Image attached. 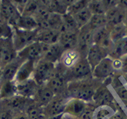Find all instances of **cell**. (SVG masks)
I'll use <instances>...</instances> for the list:
<instances>
[{
  "mask_svg": "<svg viewBox=\"0 0 127 119\" xmlns=\"http://www.w3.org/2000/svg\"><path fill=\"white\" fill-rule=\"evenodd\" d=\"M49 45L35 41L18 52V58L22 61L32 60L35 63L42 60Z\"/></svg>",
  "mask_w": 127,
  "mask_h": 119,
  "instance_id": "cell-1",
  "label": "cell"
},
{
  "mask_svg": "<svg viewBox=\"0 0 127 119\" xmlns=\"http://www.w3.org/2000/svg\"><path fill=\"white\" fill-rule=\"evenodd\" d=\"M37 30L27 31L21 29L13 28L11 40L15 50L18 52L30 44L35 42V40L37 41L38 33Z\"/></svg>",
  "mask_w": 127,
  "mask_h": 119,
  "instance_id": "cell-2",
  "label": "cell"
},
{
  "mask_svg": "<svg viewBox=\"0 0 127 119\" xmlns=\"http://www.w3.org/2000/svg\"><path fill=\"white\" fill-rule=\"evenodd\" d=\"M21 16L13 1H1L0 22L6 23L13 28L15 26L18 19Z\"/></svg>",
  "mask_w": 127,
  "mask_h": 119,
  "instance_id": "cell-3",
  "label": "cell"
},
{
  "mask_svg": "<svg viewBox=\"0 0 127 119\" xmlns=\"http://www.w3.org/2000/svg\"><path fill=\"white\" fill-rule=\"evenodd\" d=\"M34 80L37 84H43L54 76V64L42 59L36 63L34 68Z\"/></svg>",
  "mask_w": 127,
  "mask_h": 119,
  "instance_id": "cell-4",
  "label": "cell"
},
{
  "mask_svg": "<svg viewBox=\"0 0 127 119\" xmlns=\"http://www.w3.org/2000/svg\"><path fill=\"white\" fill-rule=\"evenodd\" d=\"M18 57V52L13 46L11 38L1 40V70Z\"/></svg>",
  "mask_w": 127,
  "mask_h": 119,
  "instance_id": "cell-5",
  "label": "cell"
},
{
  "mask_svg": "<svg viewBox=\"0 0 127 119\" xmlns=\"http://www.w3.org/2000/svg\"><path fill=\"white\" fill-rule=\"evenodd\" d=\"M69 92L70 96L82 101H88L92 100L94 97V91L90 85L86 84H76L75 85H70Z\"/></svg>",
  "mask_w": 127,
  "mask_h": 119,
  "instance_id": "cell-6",
  "label": "cell"
},
{
  "mask_svg": "<svg viewBox=\"0 0 127 119\" xmlns=\"http://www.w3.org/2000/svg\"><path fill=\"white\" fill-rule=\"evenodd\" d=\"M93 44L102 48L105 50L113 47L112 44L114 45V43L111 40L110 31L106 27H102L94 31Z\"/></svg>",
  "mask_w": 127,
  "mask_h": 119,
  "instance_id": "cell-7",
  "label": "cell"
},
{
  "mask_svg": "<svg viewBox=\"0 0 127 119\" xmlns=\"http://www.w3.org/2000/svg\"><path fill=\"white\" fill-rule=\"evenodd\" d=\"M114 70L112 60L106 57L95 66L92 74L94 78L102 79L111 75L114 72Z\"/></svg>",
  "mask_w": 127,
  "mask_h": 119,
  "instance_id": "cell-8",
  "label": "cell"
},
{
  "mask_svg": "<svg viewBox=\"0 0 127 119\" xmlns=\"http://www.w3.org/2000/svg\"><path fill=\"white\" fill-rule=\"evenodd\" d=\"M81 30L78 31V47L79 52L84 51H87L92 44H93V33L94 31L90 28L88 25H86L82 27ZM87 54V53H86Z\"/></svg>",
  "mask_w": 127,
  "mask_h": 119,
  "instance_id": "cell-9",
  "label": "cell"
},
{
  "mask_svg": "<svg viewBox=\"0 0 127 119\" xmlns=\"http://www.w3.org/2000/svg\"><path fill=\"white\" fill-rule=\"evenodd\" d=\"M106 51L102 48L93 44L89 48L87 54H86V60L90 64L92 68V72L95 66L100 62L102 60L106 58Z\"/></svg>",
  "mask_w": 127,
  "mask_h": 119,
  "instance_id": "cell-10",
  "label": "cell"
},
{
  "mask_svg": "<svg viewBox=\"0 0 127 119\" xmlns=\"http://www.w3.org/2000/svg\"><path fill=\"white\" fill-rule=\"evenodd\" d=\"M23 62H24L23 61L17 57L14 61L7 64L6 66H5L1 72L0 82L14 81L18 70Z\"/></svg>",
  "mask_w": 127,
  "mask_h": 119,
  "instance_id": "cell-11",
  "label": "cell"
},
{
  "mask_svg": "<svg viewBox=\"0 0 127 119\" xmlns=\"http://www.w3.org/2000/svg\"><path fill=\"white\" fill-rule=\"evenodd\" d=\"M15 88L16 94L25 98L35 96L37 90V83L34 80L30 78L25 81L15 83Z\"/></svg>",
  "mask_w": 127,
  "mask_h": 119,
  "instance_id": "cell-12",
  "label": "cell"
},
{
  "mask_svg": "<svg viewBox=\"0 0 127 119\" xmlns=\"http://www.w3.org/2000/svg\"><path fill=\"white\" fill-rule=\"evenodd\" d=\"M71 74L76 79H82L92 74V68L86 58L78 60L72 67Z\"/></svg>",
  "mask_w": 127,
  "mask_h": 119,
  "instance_id": "cell-13",
  "label": "cell"
},
{
  "mask_svg": "<svg viewBox=\"0 0 127 119\" xmlns=\"http://www.w3.org/2000/svg\"><path fill=\"white\" fill-rule=\"evenodd\" d=\"M78 32L65 31L62 32L60 35L58 44L64 50H73L78 45Z\"/></svg>",
  "mask_w": 127,
  "mask_h": 119,
  "instance_id": "cell-14",
  "label": "cell"
},
{
  "mask_svg": "<svg viewBox=\"0 0 127 119\" xmlns=\"http://www.w3.org/2000/svg\"><path fill=\"white\" fill-rule=\"evenodd\" d=\"M73 1H42L51 13L61 16L67 13L68 6L72 4Z\"/></svg>",
  "mask_w": 127,
  "mask_h": 119,
  "instance_id": "cell-15",
  "label": "cell"
},
{
  "mask_svg": "<svg viewBox=\"0 0 127 119\" xmlns=\"http://www.w3.org/2000/svg\"><path fill=\"white\" fill-rule=\"evenodd\" d=\"M35 62L32 60H26L23 62L15 76L14 82L15 83L25 81L30 79V76L35 68Z\"/></svg>",
  "mask_w": 127,
  "mask_h": 119,
  "instance_id": "cell-16",
  "label": "cell"
},
{
  "mask_svg": "<svg viewBox=\"0 0 127 119\" xmlns=\"http://www.w3.org/2000/svg\"><path fill=\"white\" fill-rule=\"evenodd\" d=\"M60 34V31L53 29L41 31L40 33H37V41L47 45H52L58 43Z\"/></svg>",
  "mask_w": 127,
  "mask_h": 119,
  "instance_id": "cell-17",
  "label": "cell"
},
{
  "mask_svg": "<svg viewBox=\"0 0 127 119\" xmlns=\"http://www.w3.org/2000/svg\"><path fill=\"white\" fill-rule=\"evenodd\" d=\"M105 16L107 24L112 26L123 24L125 18V15L122 10L116 7L108 9L105 13Z\"/></svg>",
  "mask_w": 127,
  "mask_h": 119,
  "instance_id": "cell-18",
  "label": "cell"
},
{
  "mask_svg": "<svg viewBox=\"0 0 127 119\" xmlns=\"http://www.w3.org/2000/svg\"><path fill=\"white\" fill-rule=\"evenodd\" d=\"M63 52V48L58 43L49 45L43 56V59L54 64L60 58H62Z\"/></svg>",
  "mask_w": 127,
  "mask_h": 119,
  "instance_id": "cell-19",
  "label": "cell"
},
{
  "mask_svg": "<svg viewBox=\"0 0 127 119\" xmlns=\"http://www.w3.org/2000/svg\"><path fill=\"white\" fill-rule=\"evenodd\" d=\"M1 100L4 102L5 105L7 108V109L12 112L13 110L14 111L22 110L24 108L26 103V98L18 94H15V96L7 99Z\"/></svg>",
  "mask_w": 127,
  "mask_h": 119,
  "instance_id": "cell-20",
  "label": "cell"
},
{
  "mask_svg": "<svg viewBox=\"0 0 127 119\" xmlns=\"http://www.w3.org/2000/svg\"><path fill=\"white\" fill-rule=\"evenodd\" d=\"M13 28L21 29L27 31H34L37 30V24L33 16H21L18 19L15 26Z\"/></svg>",
  "mask_w": 127,
  "mask_h": 119,
  "instance_id": "cell-21",
  "label": "cell"
},
{
  "mask_svg": "<svg viewBox=\"0 0 127 119\" xmlns=\"http://www.w3.org/2000/svg\"><path fill=\"white\" fill-rule=\"evenodd\" d=\"M35 96V100H37L39 106H47L54 97V93L48 86H44L37 90Z\"/></svg>",
  "mask_w": 127,
  "mask_h": 119,
  "instance_id": "cell-22",
  "label": "cell"
},
{
  "mask_svg": "<svg viewBox=\"0 0 127 119\" xmlns=\"http://www.w3.org/2000/svg\"><path fill=\"white\" fill-rule=\"evenodd\" d=\"M65 84H66L65 78L61 74H54L52 77L49 80L47 86L55 94L62 92Z\"/></svg>",
  "mask_w": 127,
  "mask_h": 119,
  "instance_id": "cell-23",
  "label": "cell"
},
{
  "mask_svg": "<svg viewBox=\"0 0 127 119\" xmlns=\"http://www.w3.org/2000/svg\"><path fill=\"white\" fill-rule=\"evenodd\" d=\"M16 94L15 82H0V100H5Z\"/></svg>",
  "mask_w": 127,
  "mask_h": 119,
  "instance_id": "cell-24",
  "label": "cell"
},
{
  "mask_svg": "<svg viewBox=\"0 0 127 119\" xmlns=\"http://www.w3.org/2000/svg\"><path fill=\"white\" fill-rule=\"evenodd\" d=\"M66 104L64 102L63 100L54 99L47 105L46 112L50 115V117H55L61 115L65 110Z\"/></svg>",
  "mask_w": 127,
  "mask_h": 119,
  "instance_id": "cell-25",
  "label": "cell"
},
{
  "mask_svg": "<svg viewBox=\"0 0 127 119\" xmlns=\"http://www.w3.org/2000/svg\"><path fill=\"white\" fill-rule=\"evenodd\" d=\"M79 29L78 25L75 22L72 16L68 13H66L62 16V24L60 31H71V32H78Z\"/></svg>",
  "mask_w": 127,
  "mask_h": 119,
  "instance_id": "cell-26",
  "label": "cell"
},
{
  "mask_svg": "<svg viewBox=\"0 0 127 119\" xmlns=\"http://www.w3.org/2000/svg\"><path fill=\"white\" fill-rule=\"evenodd\" d=\"M72 16L79 29H81L82 27L88 24L92 16V13L88 9V7H86Z\"/></svg>",
  "mask_w": 127,
  "mask_h": 119,
  "instance_id": "cell-27",
  "label": "cell"
},
{
  "mask_svg": "<svg viewBox=\"0 0 127 119\" xmlns=\"http://www.w3.org/2000/svg\"><path fill=\"white\" fill-rule=\"evenodd\" d=\"M127 54V37L122 38L115 43L112 47V55L116 58L123 57Z\"/></svg>",
  "mask_w": 127,
  "mask_h": 119,
  "instance_id": "cell-28",
  "label": "cell"
},
{
  "mask_svg": "<svg viewBox=\"0 0 127 119\" xmlns=\"http://www.w3.org/2000/svg\"><path fill=\"white\" fill-rule=\"evenodd\" d=\"M66 108L68 113H71L72 115H80L84 113L85 110V106L83 101L80 100L73 99L66 104L65 109Z\"/></svg>",
  "mask_w": 127,
  "mask_h": 119,
  "instance_id": "cell-29",
  "label": "cell"
},
{
  "mask_svg": "<svg viewBox=\"0 0 127 119\" xmlns=\"http://www.w3.org/2000/svg\"><path fill=\"white\" fill-rule=\"evenodd\" d=\"M107 24L105 14L102 15H92L88 22V26L92 31H95L98 29L106 26Z\"/></svg>",
  "mask_w": 127,
  "mask_h": 119,
  "instance_id": "cell-30",
  "label": "cell"
},
{
  "mask_svg": "<svg viewBox=\"0 0 127 119\" xmlns=\"http://www.w3.org/2000/svg\"><path fill=\"white\" fill-rule=\"evenodd\" d=\"M88 8L92 15H102L105 14L108 9L103 1H89Z\"/></svg>",
  "mask_w": 127,
  "mask_h": 119,
  "instance_id": "cell-31",
  "label": "cell"
},
{
  "mask_svg": "<svg viewBox=\"0 0 127 119\" xmlns=\"http://www.w3.org/2000/svg\"><path fill=\"white\" fill-rule=\"evenodd\" d=\"M113 29L111 31H110V38L113 43L120 40L122 38L126 37L127 30L126 28L123 24L113 26Z\"/></svg>",
  "mask_w": 127,
  "mask_h": 119,
  "instance_id": "cell-32",
  "label": "cell"
},
{
  "mask_svg": "<svg viewBox=\"0 0 127 119\" xmlns=\"http://www.w3.org/2000/svg\"><path fill=\"white\" fill-rule=\"evenodd\" d=\"M79 53L77 51L70 50L66 52V53L62 54V58L64 64L66 66H71L74 65L78 61Z\"/></svg>",
  "mask_w": 127,
  "mask_h": 119,
  "instance_id": "cell-33",
  "label": "cell"
},
{
  "mask_svg": "<svg viewBox=\"0 0 127 119\" xmlns=\"http://www.w3.org/2000/svg\"><path fill=\"white\" fill-rule=\"evenodd\" d=\"M93 98L100 105H106L111 101L112 96L108 91L103 90L96 93V94H94Z\"/></svg>",
  "mask_w": 127,
  "mask_h": 119,
  "instance_id": "cell-34",
  "label": "cell"
},
{
  "mask_svg": "<svg viewBox=\"0 0 127 119\" xmlns=\"http://www.w3.org/2000/svg\"><path fill=\"white\" fill-rule=\"evenodd\" d=\"M88 2L87 1H73L71 5H70L68 7L67 13L70 14L71 16H74V14L81 11L82 9L85 8L88 6Z\"/></svg>",
  "mask_w": 127,
  "mask_h": 119,
  "instance_id": "cell-35",
  "label": "cell"
},
{
  "mask_svg": "<svg viewBox=\"0 0 127 119\" xmlns=\"http://www.w3.org/2000/svg\"><path fill=\"white\" fill-rule=\"evenodd\" d=\"M39 3L40 1H28L22 16L33 17L38 8Z\"/></svg>",
  "mask_w": 127,
  "mask_h": 119,
  "instance_id": "cell-36",
  "label": "cell"
},
{
  "mask_svg": "<svg viewBox=\"0 0 127 119\" xmlns=\"http://www.w3.org/2000/svg\"><path fill=\"white\" fill-rule=\"evenodd\" d=\"M27 117L28 119H42L43 113L39 105H31L29 106Z\"/></svg>",
  "mask_w": 127,
  "mask_h": 119,
  "instance_id": "cell-37",
  "label": "cell"
},
{
  "mask_svg": "<svg viewBox=\"0 0 127 119\" xmlns=\"http://www.w3.org/2000/svg\"><path fill=\"white\" fill-rule=\"evenodd\" d=\"M0 119H13V112L8 109L1 111L0 115Z\"/></svg>",
  "mask_w": 127,
  "mask_h": 119,
  "instance_id": "cell-38",
  "label": "cell"
},
{
  "mask_svg": "<svg viewBox=\"0 0 127 119\" xmlns=\"http://www.w3.org/2000/svg\"><path fill=\"white\" fill-rule=\"evenodd\" d=\"M117 93L121 99L127 100V90L125 88V87L122 86V87L118 88Z\"/></svg>",
  "mask_w": 127,
  "mask_h": 119,
  "instance_id": "cell-39",
  "label": "cell"
},
{
  "mask_svg": "<svg viewBox=\"0 0 127 119\" xmlns=\"http://www.w3.org/2000/svg\"><path fill=\"white\" fill-rule=\"evenodd\" d=\"M121 62H122L121 68L123 69V70L125 72L127 73V57L125 58L123 61H121Z\"/></svg>",
  "mask_w": 127,
  "mask_h": 119,
  "instance_id": "cell-40",
  "label": "cell"
},
{
  "mask_svg": "<svg viewBox=\"0 0 127 119\" xmlns=\"http://www.w3.org/2000/svg\"><path fill=\"white\" fill-rule=\"evenodd\" d=\"M62 117H63V114H61V115H58V116L50 117L48 119H62Z\"/></svg>",
  "mask_w": 127,
  "mask_h": 119,
  "instance_id": "cell-41",
  "label": "cell"
},
{
  "mask_svg": "<svg viewBox=\"0 0 127 119\" xmlns=\"http://www.w3.org/2000/svg\"><path fill=\"white\" fill-rule=\"evenodd\" d=\"M121 3L120 4L122 5L123 7H127V1H119Z\"/></svg>",
  "mask_w": 127,
  "mask_h": 119,
  "instance_id": "cell-42",
  "label": "cell"
},
{
  "mask_svg": "<svg viewBox=\"0 0 127 119\" xmlns=\"http://www.w3.org/2000/svg\"><path fill=\"white\" fill-rule=\"evenodd\" d=\"M14 119H28V117L27 116H20V117H17Z\"/></svg>",
  "mask_w": 127,
  "mask_h": 119,
  "instance_id": "cell-43",
  "label": "cell"
},
{
  "mask_svg": "<svg viewBox=\"0 0 127 119\" xmlns=\"http://www.w3.org/2000/svg\"><path fill=\"white\" fill-rule=\"evenodd\" d=\"M125 19L127 20V12L126 13V15H125Z\"/></svg>",
  "mask_w": 127,
  "mask_h": 119,
  "instance_id": "cell-44",
  "label": "cell"
},
{
  "mask_svg": "<svg viewBox=\"0 0 127 119\" xmlns=\"http://www.w3.org/2000/svg\"><path fill=\"white\" fill-rule=\"evenodd\" d=\"M125 80H126V81H127V74L126 75V76H125Z\"/></svg>",
  "mask_w": 127,
  "mask_h": 119,
  "instance_id": "cell-45",
  "label": "cell"
},
{
  "mask_svg": "<svg viewBox=\"0 0 127 119\" xmlns=\"http://www.w3.org/2000/svg\"><path fill=\"white\" fill-rule=\"evenodd\" d=\"M0 9H1V1H0Z\"/></svg>",
  "mask_w": 127,
  "mask_h": 119,
  "instance_id": "cell-46",
  "label": "cell"
},
{
  "mask_svg": "<svg viewBox=\"0 0 127 119\" xmlns=\"http://www.w3.org/2000/svg\"><path fill=\"white\" fill-rule=\"evenodd\" d=\"M1 110H0V115H1Z\"/></svg>",
  "mask_w": 127,
  "mask_h": 119,
  "instance_id": "cell-47",
  "label": "cell"
},
{
  "mask_svg": "<svg viewBox=\"0 0 127 119\" xmlns=\"http://www.w3.org/2000/svg\"></svg>",
  "mask_w": 127,
  "mask_h": 119,
  "instance_id": "cell-48",
  "label": "cell"
}]
</instances>
